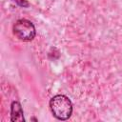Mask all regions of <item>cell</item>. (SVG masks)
I'll use <instances>...</instances> for the list:
<instances>
[{
	"instance_id": "cell-1",
	"label": "cell",
	"mask_w": 122,
	"mask_h": 122,
	"mask_svg": "<svg viewBox=\"0 0 122 122\" xmlns=\"http://www.w3.org/2000/svg\"><path fill=\"white\" fill-rule=\"evenodd\" d=\"M50 108L53 116L59 120H67L72 113V104L64 94H56L50 101Z\"/></svg>"
},
{
	"instance_id": "cell-2",
	"label": "cell",
	"mask_w": 122,
	"mask_h": 122,
	"mask_svg": "<svg viewBox=\"0 0 122 122\" xmlns=\"http://www.w3.org/2000/svg\"><path fill=\"white\" fill-rule=\"evenodd\" d=\"M13 33L23 41H30L34 38L36 30L30 20L18 19L13 25Z\"/></svg>"
},
{
	"instance_id": "cell-3",
	"label": "cell",
	"mask_w": 122,
	"mask_h": 122,
	"mask_svg": "<svg viewBox=\"0 0 122 122\" xmlns=\"http://www.w3.org/2000/svg\"><path fill=\"white\" fill-rule=\"evenodd\" d=\"M10 120L13 122H24V113L21 104L18 101H13L10 105Z\"/></svg>"
},
{
	"instance_id": "cell-4",
	"label": "cell",
	"mask_w": 122,
	"mask_h": 122,
	"mask_svg": "<svg viewBox=\"0 0 122 122\" xmlns=\"http://www.w3.org/2000/svg\"><path fill=\"white\" fill-rule=\"evenodd\" d=\"M15 2H17L19 5H21V6H23V7H26V6H28V3L25 1V0H14Z\"/></svg>"
}]
</instances>
